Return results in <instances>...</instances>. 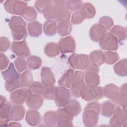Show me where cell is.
Wrapping results in <instances>:
<instances>
[{"label":"cell","mask_w":127,"mask_h":127,"mask_svg":"<svg viewBox=\"0 0 127 127\" xmlns=\"http://www.w3.org/2000/svg\"><path fill=\"white\" fill-rule=\"evenodd\" d=\"M62 108L68 115L73 118L77 116L81 111V107L79 102L74 99H70L69 102Z\"/></svg>","instance_id":"obj_15"},{"label":"cell","mask_w":127,"mask_h":127,"mask_svg":"<svg viewBox=\"0 0 127 127\" xmlns=\"http://www.w3.org/2000/svg\"><path fill=\"white\" fill-rule=\"evenodd\" d=\"M100 109L101 105L97 101L90 102L86 105L82 114V121L85 126L94 127L97 125Z\"/></svg>","instance_id":"obj_1"},{"label":"cell","mask_w":127,"mask_h":127,"mask_svg":"<svg viewBox=\"0 0 127 127\" xmlns=\"http://www.w3.org/2000/svg\"><path fill=\"white\" fill-rule=\"evenodd\" d=\"M80 97H81L83 100L86 101H93L90 94L89 92L88 87L85 86L80 93Z\"/></svg>","instance_id":"obj_51"},{"label":"cell","mask_w":127,"mask_h":127,"mask_svg":"<svg viewBox=\"0 0 127 127\" xmlns=\"http://www.w3.org/2000/svg\"><path fill=\"white\" fill-rule=\"evenodd\" d=\"M115 103L110 100H107L101 105L100 112L101 115L106 118L111 117L115 109Z\"/></svg>","instance_id":"obj_29"},{"label":"cell","mask_w":127,"mask_h":127,"mask_svg":"<svg viewBox=\"0 0 127 127\" xmlns=\"http://www.w3.org/2000/svg\"><path fill=\"white\" fill-rule=\"evenodd\" d=\"M3 6L8 13L21 16L22 11L27 6V4L24 1L8 0L4 2Z\"/></svg>","instance_id":"obj_9"},{"label":"cell","mask_w":127,"mask_h":127,"mask_svg":"<svg viewBox=\"0 0 127 127\" xmlns=\"http://www.w3.org/2000/svg\"><path fill=\"white\" fill-rule=\"evenodd\" d=\"M25 120L27 123L30 126H36L41 123V117L37 110L31 109L26 112Z\"/></svg>","instance_id":"obj_20"},{"label":"cell","mask_w":127,"mask_h":127,"mask_svg":"<svg viewBox=\"0 0 127 127\" xmlns=\"http://www.w3.org/2000/svg\"><path fill=\"white\" fill-rule=\"evenodd\" d=\"M10 50L18 57L25 58L30 55V51L25 40L13 41L11 44Z\"/></svg>","instance_id":"obj_10"},{"label":"cell","mask_w":127,"mask_h":127,"mask_svg":"<svg viewBox=\"0 0 127 127\" xmlns=\"http://www.w3.org/2000/svg\"><path fill=\"white\" fill-rule=\"evenodd\" d=\"M41 83L44 86L54 85L56 80L50 68L47 66L42 67L41 70Z\"/></svg>","instance_id":"obj_17"},{"label":"cell","mask_w":127,"mask_h":127,"mask_svg":"<svg viewBox=\"0 0 127 127\" xmlns=\"http://www.w3.org/2000/svg\"><path fill=\"white\" fill-rule=\"evenodd\" d=\"M52 3L51 0H36L34 3V6L40 13L43 14Z\"/></svg>","instance_id":"obj_41"},{"label":"cell","mask_w":127,"mask_h":127,"mask_svg":"<svg viewBox=\"0 0 127 127\" xmlns=\"http://www.w3.org/2000/svg\"><path fill=\"white\" fill-rule=\"evenodd\" d=\"M10 46V42L8 38L2 36L0 38V51L1 52H6L9 49Z\"/></svg>","instance_id":"obj_49"},{"label":"cell","mask_w":127,"mask_h":127,"mask_svg":"<svg viewBox=\"0 0 127 127\" xmlns=\"http://www.w3.org/2000/svg\"><path fill=\"white\" fill-rule=\"evenodd\" d=\"M74 70L72 69H69L66 70L64 74L59 78L58 81L59 86L70 88L74 74Z\"/></svg>","instance_id":"obj_25"},{"label":"cell","mask_w":127,"mask_h":127,"mask_svg":"<svg viewBox=\"0 0 127 127\" xmlns=\"http://www.w3.org/2000/svg\"><path fill=\"white\" fill-rule=\"evenodd\" d=\"M8 25L14 41H21L26 38V23L22 18L18 16H12L8 22Z\"/></svg>","instance_id":"obj_2"},{"label":"cell","mask_w":127,"mask_h":127,"mask_svg":"<svg viewBox=\"0 0 127 127\" xmlns=\"http://www.w3.org/2000/svg\"><path fill=\"white\" fill-rule=\"evenodd\" d=\"M99 72V66L94 64H90L85 69L84 73V81L87 87H91L99 85L100 80Z\"/></svg>","instance_id":"obj_4"},{"label":"cell","mask_w":127,"mask_h":127,"mask_svg":"<svg viewBox=\"0 0 127 127\" xmlns=\"http://www.w3.org/2000/svg\"><path fill=\"white\" fill-rule=\"evenodd\" d=\"M69 65L74 69L85 70L90 65L88 56L86 54H73L68 58Z\"/></svg>","instance_id":"obj_5"},{"label":"cell","mask_w":127,"mask_h":127,"mask_svg":"<svg viewBox=\"0 0 127 127\" xmlns=\"http://www.w3.org/2000/svg\"><path fill=\"white\" fill-rule=\"evenodd\" d=\"M20 87L19 79H11L5 81V89L9 92H12Z\"/></svg>","instance_id":"obj_42"},{"label":"cell","mask_w":127,"mask_h":127,"mask_svg":"<svg viewBox=\"0 0 127 127\" xmlns=\"http://www.w3.org/2000/svg\"><path fill=\"white\" fill-rule=\"evenodd\" d=\"M72 29V24L69 21H62L57 24V32L62 37L69 35L71 32Z\"/></svg>","instance_id":"obj_32"},{"label":"cell","mask_w":127,"mask_h":127,"mask_svg":"<svg viewBox=\"0 0 127 127\" xmlns=\"http://www.w3.org/2000/svg\"><path fill=\"white\" fill-rule=\"evenodd\" d=\"M127 84L125 83L123 84L120 88L119 94L118 98L113 102L115 104L120 105L121 107H123L127 105Z\"/></svg>","instance_id":"obj_36"},{"label":"cell","mask_w":127,"mask_h":127,"mask_svg":"<svg viewBox=\"0 0 127 127\" xmlns=\"http://www.w3.org/2000/svg\"><path fill=\"white\" fill-rule=\"evenodd\" d=\"M21 16L26 21L32 22L35 21L37 17V12L32 6H28L22 11Z\"/></svg>","instance_id":"obj_37"},{"label":"cell","mask_w":127,"mask_h":127,"mask_svg":"<svg viewBox=\"0 0 127 127\" xmlns=\"http://www.w3.org/2000/svg\"><path fill=\"white\" fill-rule=\"evenodd\" d=\"M73 126L72 121H65V120H59L58 127H72Z\"/></svg>","instance_id":"obj_52"},{"label":"cell","mask_w":127,"mask_h":127,"mask_svg":"<svg viewBox=\"0 0 127 127\" xmlns=\"http://www.w3.org/2000/svg\"><path fill=\"white\" fill-rule=\"evenodd\" d=\"M120 88L116 85L110 83L105 85L103 88L104 96L114 101L118 97Z\"/></svg>","instance_id":"obj_22"},{"label":"cell","mask_w":127,"mask_h":127,"mask_svg":"<svg viewBox=\"0 0 127 127\" xmlns=\"http://www.w3.org/2000/svg\"><path fill=\"white\" fill-rule=\"evenodd\" d=\"M45 54L49 57H54L58 56L60 54V50L58 44L50 42L47 43L44 48Z\"/></svg>","instance_id":"obj_31"},{"label":"cell","mask_w":127,"mask_h":127,"mask_svg":"<svg viewBox=\"0 0 127 127\" xmlns=\"http://www.w3.org/2000/svg\"><path fill=\"white\" fill-rule=\"evenodd\" d=\"M70 97L71 93L68 88L60 86L56 87L54 100L58 107L65 106L70 100Z\"/></svg>","instance_id":"obj_7"},{"label":"cell","mask_w":127,"mask_h":127,"mask_svg":"<svg viewBox=\"0 0 127 127\" xmlns=\"http://www.w3.org/2000/svg\"><path fill=\"white\" fill-rule=\"evenodd\" d=\"M7 126H13V127H21V125L17 122H11L9 123L8 125H7Z\"/></svg>","instance_id":"obj_53"},{"label":"cell","mask_w":127,"mask_h":127,"mask_svg":"<svg viewBox=\"0 0 127 127\" xmlns=\"http://www.w3.org/2000/svg\"><path fill=\"white\" fill-rule=\"evenodd\" d=\"M14 64L15 67L19 73L24 71L27 67L26 61L23 58L17 57L14 60Z\"/></svg>","instance_id":"obj_45"},{"label":"cell","mask_w":127,"mask_h":127,"mask_svg":"<svg viewBox=\"0 0 127 127\" xmlns=\"http://www.w3.org/2000/svg\"><path fill=\"white\" fill-rule=\"evenodd\" d=\"M29 35L32 37H38L42 32V25L38 21H33L28 23L27 26Z\"/></svg>","instance_id":"obj_23"},{"label":"cell","mask_w":127,"mask_h":127,"mask_svg":"<svg viewBox=\"0 0 127 127\" xmlns=\"http://www.w3.org/2000/svg\"><path fill=\"white\" fill-rule=\"evenodd\" d=\"M99 23L102 25L106 30H110L114 25L113 19L108 16H104L101 17L99 19Z\"/></svg>","instance_id":"obj_47"},{"label":"cell","mask_w":127,"mask_h":127,"mask_svg":"<svg viewBox=\"0 0 127 127\" xmlns=\"http://www.w3.org/2000/svg\"><path fill=\"white\" fill-rule=\"evenodd\" d=\"M43 103V97L41 95L33 94L29 92L26 101V106L30 109H38L41 107Z\"/></svg>","instance_id":"obj_18"},{"label":"cell","mask_w":127,"mask_h":127,"mask_svg":"<svg viewBox=\"0 0 127 127\" xmlns=\"http://www.w3.org/2000/svg\"><path fill=\"white\" fill-rule=\"evenodd\" d=\"M82 3V0H69L65 1V6L69 11L75 12L80 9Z\"/></svg>","instance_id":"obj_43"},{"label":"cell","mask_w":127,"mask_h":127,"mask_svg":"<svg viewBox=\"0 0 127 127\" xmlns=\"http://www.w3.org/2000/svg\"><path fill=\"white\" fill-rule=\"evenodd\" d=\"M25 109L22 105L15 104L12 106L9 117L10 121H19L24 118Z\"/></svg>","instance_id":"obj_19"},{"label":"cell","mask_w":127,"mask_h":127,"mask_svg":"<svg viewBox=\"0 0 127 127\" xmlns=\"http://www.w3.org/2000/svg\"><path fill=\"white\" fill-rule=\"evenodd\" d=\"M58 44L60 51L62 53H73L76 50L75 42L71 36L61 38Z\"/></svg>","instance_id":"obj_13"},{"label":"cell","mask_w":127,"mask_h":127,"mask_svg":"<svg viewBox=\"0 0 127 127\" xmlns=\"http://www.w3.org/2000/svg\"><path fill=\"white\" fill-rule=\"evenodd\" d=\"M85 19L79 11L73 12L70 18V22L73 24H79L82 23Z\"/></svg>","instance_id":"obj_48"},{"label":"cell","mask_w":127,"mask_h":127,"mask_svg":"<svg viewBox=\"0 0 127 127\" xmlns=\"http://www.w3.org/2000/svg\"><path fill=\"white\" fill-rule=\"evenodd\" d=\"M44 122L46 126L50 127H58L59 118L57 112L49 111L44 115Z\"/></svg>","instance_id":"obj_21"},{"label":"cell","mask_w":127,"mask_h":127,"mask_svg":"<svg viewBox=\"0 0 127 127\" xmlns=\"http://www.w3.org/2000/svg\"><path fill=\"white\" fill-rule=\"evenodd\" d=\"M55 88L56 87L54 85L44 86L43 92L42 95V97L46 100H54Z\"/></svg>","instance_id":"obj_44"},{"label":"cell","mask_w":127,"mask_h":127,"mask_svg":"<svg viewBox=\"0 0 127 127\" xmlns=\"http://www.w3.org/2000/svg\"><path fill=\"white\" fill-rule=\"evenodd\" d=\"M103 52L100 50L93 51L89 55V59L91 64H95L97 66L101 65L103 63Z\"/></svg>","instance_id":"obj_35"},{"label":"cell","mask_w":127,"mask_h":127,"mask_svg":"<svg viewBox=\"0 0 127 127\" xmlns=\"http://www.w3.org/2000/svg\"><path fill=\"white\" fill-rule=\"evenodd\" d=\"M119 59V56L116 52L106 51L103 53V61L107 64H113Z\"/></svg>","instance_id":"obj_38"},{"label":"cell","mask_w":127,"mask_h":127,"mask_svg":"<svg viewBox=\"0 0 127 127\" xmlns=\"http://www.w3.org/2000/svg\"><path fill=\"white\" fill-rule=\"evenodd\" d=\"M33 77L32 73L29 70H26L23 71L20 74L19 78L20 87H28L33 81Z\"/></svg>","instance_id":"obj_30"},{"label":"cell","mask_w":127,"mask_h":127,"mask_svg":"<svg viewBox=\"0 0 127 127\" xmlns=\"http://www.w3.org/2000/svg\"><path fill=\"white\" fill-rule=\"evenodd\" d=\"M85 86L84 72L79 70L75 71L70 87L71 95L75 98L80 97V93Z\"/></svg>","instance_id":"obj_3"},{"label":"cell","mask_w":127,"mask_h":127,"mask_svg":"<svg viewBox=\"0 0 127 127\" xmlns=\"http://www.w3.org/2000/svg\"><path fill=\"white\" fill-rule=\"evenodd\" d=\"M9 63V60L6 56L0 52V68L1 70L6 69Z\"/></svg>","instance_id":"obj_50"},{"label":"cell","mask_w":127,"mask_h":127,"mask_svg":"<svg viewBox=\"0 0 127 127\" xmlns=\"http://www.w3.org/2000/svg\"><path fill=\"white\" fill-rule=\"evenodd\" d=\"M1 73L5 81L19 79L20 76V74L19 72L16 70L13 63H10L8 67L5 70L2 71Z\"/></svg>","instance_id":"obj_27"},{"label":"cell","mask_w":127,"mask_h":127,"mask_svg":"<svg viewBox=\"0 0 127 127\" xmlns=\"http://www.w3.org/2000/svg\"><path fill=\"white\" fill-rule=\"evenodd\" d=\"M27 67L28 69L32 70L38 69L42 64L41 59L35 55L29 56L26 60Z\"/></svg>","instance_id":"obj_34"},{"label":"cell","mask_w":127,"mask_h":127,"mask_svg":"<svg viewBox=\"0 0 127 127\" xmlns=\"http://www.w3.org/2000/svg\"><path fill=\"white\" fill-rule=\"evenodd\" d=\"M106 32V29L102 25L99 23H96L91 27L89 35L92 41L95 42H98Z\"/></svg>","instance_id":"obj_16"},{"label":"cell","mask_w":127,"mask_h":127,"mask_svg":"<svg viewBox=\"0 0 127 127\" xmlns=\"http://www.w3.org/2000/svg\"><path fill=\"white\" fill-rule=\"evenodd\" d=\"M12 106L10 102L7 101L6 98L0 96V125L5 126L10 121L9 117L11 112Z\"/></svg>","instance_id":"obj_11"},{"label":"cell","mask_w":127,"mask_h":127,"mask_svg":"<svg viewBox=\"0 0 127 127\" xmlns=\"http://www.w3.org/2000/svg\"><path fill=\"white\" fill-rule=\"evenodd\" d=\"M89 92L93 100H99L104 96L103 88L101 86H96L94 87H89Z\"/></svg>","instance_id":"obj_39"},{"label":"cell","mask_w":127,"mask_h":127,"mask_svg":"<svg viewBox=\"0 0 127 127\" xmlns=\"http://www.w3.org/2000/svg\"><path fill=\"white\" fill-rule=\"evenodd\" d=\"M115 73L120 76H126L127 74V59L120 60L114 65Z\"/></svg>","instance_id":"obj_33"},{"label":"cell","mask_w":127,"mask_h":127,"mask_svg":"<svg viewBox=\"0 0 127 127\" xmlns=\"http://www.w3.org/2000/svg\"><path fill=\"white\" fill-rule=\"evenodd\" d=\"M28 94V89L21 88L12 92L10 95V99L13 104L22 105L26 102Z\"/></svg>","instance_id":"obj_14"},{"label":"cell","mask_w":127,"mask_h":127,"mask_svg":"<svg viewBox=\"0 0 127 127\" xmlns=\"http://www.w3.org/2000/svg\"><path fill=\"white\" fill-rule=\"evenodd\" d=\"M43 30L44 34L48 36H53L57 32V24L54 20H46L43 24Z\"/></svg>","instance_id":"obj_28"},{"label":"cell","mask_w":127,"mask_h":127,"mask_svg":"<svg viewBox=\"0 0 127 127\" xmlns=\"http://www.w3.org/2000/svg\"><path fill=\"white\" fill-rule=\"evenodd\" d=\"M79 11L84 18L87 19L92 18L96 14V9L94 5L89 2H85L82 3Z\"/></svg>","instance_id":"obj_26"},{"label":"cell","mask_w":127,"mask_h":127,"mask_svg":"<svg viewBox=\"0 0 127 127\" xmlns=\"http://www.w3.org/2000/svg\"><path fill=\"white\" fill-rule=\"evenodd\" d=\"M44 86L38 81H33L28 87V91L30 93L42 95Z\"/></svg>","instance_id":"obj_40"},{"label":"cell","mask_w":127,"mask_h":127,"mask_svg":"<svg viewBox=\"0 0 127 127\" xmlns=\"http://www.w3.org/2000/svg\"><path fill=\"white\" fill-rule=\"evenodd\" d=\"M43 14L44 18L47 20H55L56 17V7L55 5L52 3V4L45 10Z\"/></svg>","instance_id":"obj_46"},{"label":"cell","mask_w":127,"mask_h":127,"mask_svg":"<svg viewBox=\"0 0 127 127\" xmlns=\"http://www.w3.org/2000/svg\"><path fill=\"white\" fill-rule=\"evenodd\" d=\"M127 123V114L121 107H116L113 113L109 122L111 127H120L124 126Z\"/></svg>","instance_id":"obj_12"},{"label":"cell","mask_w":127,"mask_h":127,"mask_svg":"<svg viewBox=\"0 0 127 127\" xmlns=\"http://www.w3.org/2000/svg\"><path fill=\"white\" fill-rule=\"evenodd\" d=\"M100 48L107 51H115L118 49V42L117 38L110 32H106L99 41Z\"/></svg>","instance_id":"obj_8"},{"label":"cell","mask_w":127,"mask_h":127,"mask_svg":"<svg viewBox=\"0 0 127 127\" xmlns=\"http://www.w3.org/2000/svg\"><path fill=\"white\" fill-rule=\"evenodd\" d=\"M52 3L56 7L55 21L57 22L68 21L71 13L65 6V0H54Z\"/></svg>","instance_id":"obj_6"},{"label":"cell","mask_w":127,"mask_h":127,"mask_svg":"<svg viewBox=\"0 0 127 127\" xmlns=\"http://www.w3.org/2000/svg\"><path fill=\"white\" fill-rule=\"evenodd\" d=\"M110 32L117 38L118 43L122 44L127 38L126 28L122 26H114L110 29Z\"/></svg>","instance_id":"obj_24"}]
</instances>
